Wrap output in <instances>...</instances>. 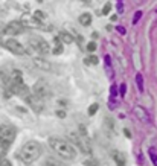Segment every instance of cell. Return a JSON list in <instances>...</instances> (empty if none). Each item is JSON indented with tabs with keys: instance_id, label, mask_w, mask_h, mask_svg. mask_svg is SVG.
I'll return each mask as SVG.
<instances>
[{
	"instance_id": "obj_1",
	"label": "cell",
	"mask_w": 157,
	"mask_h": 166,
	"mask_svg": "<svg viewBox=\"0 0 157 166\" xmlns=\"http://www.w3.org/2000/svg\"><path fill=\"white\" fill-rule=\"evenodd\" d=\"M49 146L53 149V153L57 155H60L61 158L64 160H73L76 157V149L70 142L67 140H63L58 137H49L48 139Z\"/></svg>"
},
{
	"instance_id": "obj_2",
	"label": "cell",
	"mask_w": 157,
	"mask_h": 166,
	"mask_svg": "<svg viewBox=\"0 0 157 166\" xmlns=\"http://www.w3.org/2000/svg\"><path fill=\"white\" fill-rule=\"evenodd\" d=\"M69 140L72 142L73 146H78L85 154H90V153H92L89 134H87V130H85V127L83 123L78 127V131H70V133H69Z\"/></svg>"
},
{
	"instance_id": "obj_3",
	"label": "cell",
	"mask_w": 157,
	"mask_h": 166,
	"mask_svg": "<svg viewBox=\"0 0 157 166\" xmlns=\"http://www.w3.org/2000/svg\"><path fill=\"white\" fill-rule=\"evenodd\" d=\"M41 155V145L35 140H29L23 145L22 148V158L26 163H32L40 158Z\"/></svg>"
},
{
	"instance_id": "obj_4",
	"label": "cell",
	"mask_w": 157,
	"mask_h": 166,
	"mask_svg": "<svg viewBox=\"0 0 157 166\" xmlns=\"http://www.w3.org/2000/svg\"><path fill=\"white\" fill-rule=\"evenodd\" d=\"M14 139H15V128L8 123L0 125V146L3 148V151H6L9 148Z\"/></svg>"
},
{
	"instance_id": "obj_5",
	"label": "cell",
	"mask_w": 157,
	"mask_h": 166,
	"mask_svg": "<svg viewBox=\"0 0 157 166\" xmlns=\"http://www.w3.org/2000/svg\"><path fill=\"white\" fill-rule=\"evenodd\" d=\"M29 44H31V48L34 49L35 52L41 53V55H46V53L50 52L49 43L46 41V40L40 38V37H31V38H29Z\"/></svg>"
},
{
	"instance_id": "obj_6",
	"label": "cell",
	"mask_w": 157,
	"mask_h": 166,
	"mask_svg": "<svg viewBox=\"0 0 157 166\" xmlns=\"http://www.w3.org/2000/svg\"><path fill=\"white\" fill-rule=\"evenodd\" d=\"M24 101H26V104L32 108L35 113H41V111L44 110V102H43V99H40L38 96L28 95V96H24Z\"/></svg>"
},
{
	"instance_id": "obj_7",
	"label": "cell",
	"mask_w": 157,
	"mask_h": 166,
	"mask_svg": "<svg viewBox=\"0 0 157 166\" xmlns=\"http://www.w3.org/2000/svg\"><path fill=\"white\" fill-rule=\"evenodd\" d=\"M32 90H34V95L38 96L40 99H46V98L50 96V87H49V84L44 83V81L35 83V85L32 87Z\"/></svg>"
},
{
	"instance_id": "obj_8",
	"label": "cell",
	"mask_w": 157,
	"mask_h": 166,
	"mask_svg": "<svg viewBox=\"0 0 157 166\" xmlns=\"http://www.w3.org/2000/svg\"><path fill=\"white\" fill-rule=\"evenodd\" d=\"M5 48L8 49L9 52H12L14 55H24V53H26V48H24L20 41H17V40H14V38L5 41Z\"/></svg>"
},
{
	"instance_id": "obj_9",
	"label": "cell",
	"mask_w": 157,
	"mask_h": 166,
	"mask_svg": "<svg viewBox=\"0 0 157 166\" xmlns=\"http://www.w3.org/2000/svg\"><path fill=\"white\" fill-rule=\"evenodd\" d=\"M6 35H11V37H15V35H20L24 32V24L22 22H11V23L6 24L5 31H3Z\"/></svg>"
},
{
	"instance_id": "obj_10",
	"label": "cell",
	"mask_w": 157,
	"mask_h": 166,
	"mask_svg": "<svg viewBox=\"0 0 157 166\" xmlns=\"http://www.w3.org/2000/svg\"><path fill=\"white\" fill-rule=\"evenodd\" d=\"M134 116L139 119L142 123H151V118H149V113L146 111L144 107H140V105H137V107L134 108Z\"/></svg>"
},
{
	"instance_id": "obj_11",
	"label": "cell",
	"mask_w": 157,
	"mask_h": 166,
	"mask_svg": "<svg viewBox=\"0 0 157 166\" xmlns=\"http://www.w3.org/2000/svg\"><path fill=\"white\" fill-rule=\"evenodd\" d=\"M22 23L24 24V28H41V23L34 15H29V14H24L22 17Z\"/></svg>"
},
{
	"instance_id": "obj_12",
	"label": "cell",
	"mask_w": 157,
	"mask_h": 166,
	"mask_svg": "<svg viewBox=\"0 0 157 166\" xmlns=\"http://www.w3.org/2000/svg\"><path fill=\"white\" fill-rule=\"evenodd\" d=\"M111 157H113V162L118 166H127V158H125V154L118 151V149H113L111 151Z\"/></svg>"
},
{
	"instance_id": "obj_13",
	"label": "cell",
	"mask_w": 157,
	"mask_h": 166,
	"mask_svg": "<svg viewBox=\"0 0 157 166\" xmlns=\"http://www.w3.org/2000/svg\"><path fill=\"white\" fill-rule=\"evenodd\" d=\"M11 85H22L23 83V75L20 70H14L12 72V78H11Z\"/></svg>"
},
{
	"instance_id": "obj_14",
	"label": "cell",
	"mask_w": 157,
	"mask_h": 166,
	"mask_svg": "<svg viewBox=\"0 0 157 166\" xmlns=\"http://www.w3.org/2000/svg\"><path fill=\"white\" fill-rule=\"evenodd\" d=\"M34 64H35L38 69H41V70H50L52 69V66L49 64L46 59H41V58H34Z\"/></svg>"
},
{
	"instance_id": "obj_15",
	"label": "cell",
	"mask_w": 157,
	"mask_h": 166,
	"mask_svg": "<svg viewBox=\"0 0 157 166\" xmlns=\"http://www.w3.org/2000/svg\"><path fill=\"white\" fill-rule=\"evenodd\" d=\"M79 23L83 24V26H89V24L92 23V15H90L89 12L81 14V15H79Z\"/></svg>"
},
{
	"instance_id": "obj_16",
	"label": "cell",
	"mask_w": 157,
	"mask_h": 166,
	"mask_svg": "<svg viewBox=\"0 0 157 166\" xmlns=\"http://www.w3.org/2000/svg\"><path fill=\"white\" fill-rule=\"evenodd\" d=\"M60 40L63 41V43H66V44H70V43H73V37L69 34V32H66V31H63L60 34Z\"/></svg>"
},
{
	"instance_id": "obj_17",
	"label": "cell",
	"mask_w": 157,
	"mask_h": 166,
	"mask_svg": "<svg viewBox=\"0 0 157 166\" xmlns=\"http://www.w3.org/2000/svg\"><path fill=\"white\" fill-rule=\"evenodd\" d=\"M136 84H137L139 92H144V76H142L140 73H137V75H136Z\"/></svg>"
},
{
	"instance_id": "obj_18",
	"label": "cell",
	"mask_w": 157,
	"mask_h": 166,
	"mask_svg": "<svg viewBox=\"0 0 157 166\" xmlns=\"http://www.w3.org/2000/svg\"><path fill=\"white\" fill-rule=\"evenodd\" d=\"M44 166H63V165H60L57 160H53V158H48L46 162H44Z\"/></svg>"
},
{
	"instance_id": "obj_19",
	"label": "cell",
	"mask_w": 157,
	"mask_h": 166,
	"mask_svg": "<svg viewBox=\"0 0 157 166\" xmlns=\"http://www.w3.org/2000/svg\"><path fill=\"white\" fill-rule=\"evenodd\" d=\"M98 108H99V105H98V104H92V105L89 107V114H90V116H93V114L98 111Z\"/></svg>"
},
{
	"instance_id": "obj_20",
	"label": "cell",
	"mask_w": 157,
	"mask_h": 166,
	"mask_svg": "<svg viewBox=\"0 0 157 166\" xmlns=\"http://www.w3.org/2000/svg\"><path fill=\"white\" fill-rule=\"evenodd\" d=\"M85 63H92V64H98V63H99V59H98V57H95V55H90L89 58L85 59Z\"/></svg>"
},
{
	"instance_id": "obj_21",
	"label": "cell",
	"mask_w": 157,
	"mask_h": 166,
	"mask_svg": "<svg viewBox=\"0 0 157 166\" xmlns=\"http://www.w3.org/2000/svg\"><path fill=\"white\" fill-rule=\"evenodd\" d=\"M87 50H89V52H95V50H96V43H95V41H90V43L87 44Z\"/></svg>"
},
{
	"instance_id": "obj_22",
	"label": "cell",
	"mask_w": 157,
	"mask_h": 166,
	"mask_svg": "<svg viewBox=\"0 0 157 166\" xmlns=\"http://www.w3.org/2000/svg\"><path fill=\"white\" fill-rule=\"evenodd\" d=\"M149 157H151V160H153V165L157 166V154L154 153V151H153V149L149 151Z\"/></svg>"
},
{
	"instance_id": "obj_23",
	"label": "cell",
	"mask_w": 157,
	"mask_h": 166,
	"mask_svg": "<svg viewBox=\"0 0 157 166\" xmlns=\"http://www.w3.org/2000/svg\"><path fill=\"white\" fill-rule=\"evenodd\" d=\"M140 17H142V11H137L134 14V18H133V24H136L139 20H140Z\"/></svg>"
},
{
	"instance_id": "obj_24",
	"label": "cell",
	"mask_w": 157,
	"mask_h": 166,
	"mask_svg": "<svg viewBox=\"0 0 157 166\" xmlns=\"http://www.w3.org/2000/svg\"><path fill=\"white\" fill-rule=\"evenodd\" d=\"M110 11H111V3H107V5L104 6V9H102V14H104V15H107Z\"/></svg>"
},
{
	"instance_id": "obj_25",
	"label": "cell",
	"mask_w": 157,
	"mask_h": 166,
	"mask_svg": "<svg viewBox=\"0 0 157 166\" xmlns=\"http://www.w3.org/2000/svg\"><path fill=\"white\" fill-rule=\"evenodd\" d=\"M0 166H12V165H11V162H9V160L2 158V160H0Z\"/></svg>"
},
{
	"instance_id": "obj_26",
	"label": "cell",
	"mask_w": 157,
	"mask_h": 166,
	"mask_svg": "<svg viewBox=\"0 0 157 166\" xmlns=\"http://www.w3.org/2000/svg\"><path fill=\"white\" fill-rule=\"evenodd\" d=\"M84 163H85V166H98V163L95 160H85Z\"/></svg>"
},
{
	"instance_id": "obj_27",
	"label": "cell",
	"mask_w": 157,
	"mask_h": 166,
	"mask_svg": "<svg viewBox=\"0 0 157 166\" xmlns=\"http://www.w3.org/2000/svg\"><path fill=\"white\" fill-rule=\"evenodd\" d=\"M57 116H58V118H66V111H64V110H57Z\"/></svg>"
},
{
	"instance_id": "obj_28",
	"label": "cell",
	"mask_w": 157,
	"mask_h": 166,
	"mask_svg": "<svg viewBox=\"0 0 157 166\" xmlns=\"http://www.w3.org/2000/svg\"><path fill=\"white\" fill-rule=\"evenodd\" d=\"M61 50H63V48H61V44H58L57 48L53 49V53H55V55H58V53H61Z\"/></svg>"
},
{
	"instance_id": "obj_29",
	"label": "cell",
	"mask_w": 157,
	"mask_h": 166,
	"mask_svg": "<svg viewBox=\"0 0 157 166\" xmlns=\"http://www.w3.org/2000/svg\"><path fill=\"white\" fill-rule=\"evenodd\" d=\"M125 92H127V85H125V84H121V95L124 96L125 95Z\"/></svg>"
},
{
	"instance_id": "obj_30",
	"label": "cell",
	"mask_w": 157,
	"mask_h": 166,
	"mask_svg": "<svg viewBox=\"0 0 157 166\" xmlns=\"http://www.w3.org/2000/svg\"><path fill=\"white\" fill-rule=\"evenodd\" d=\"M118 11H119V12H122V11H124V5H122L121 2L118 3Z\"/></svg>"
},
{
	"instance_id": "obj_31",
	"label": "cell",
	"mask_w": 157,
	"mask_h": 166,
	"mask_svg": "<svg viewBox=\"0 0 157 166\" xmlns=\"http://www.w3.org/2000/svg\"><path fill=\"white\" fill-rule=\"evenodd\" d=\"M118 32H121V34H125V29H124L122 26H118Z\"/></svg>"
},
{
	"instance_id": "obj_32",
	"label": "cell",
	"mask_w": 157,
	"mask_h": 166,
	"mask_svg": "<svg viewBox=\"0 0 157 166\" xmlns=\"http://www.w3.org/2000/svg\"><path fill=\"white\" fill-rule=\"evenodd\" d=\"M111 95H116V87H111Z\"/></svg>"
},
{
	"instance_id": "obj_33",
	"label": "cell",
	"mask_w": 157,
	"mask_h": 166,
	"mask_svg": "<svg viewBox=\"0 0 157 166\" xmlns=\"http://www.w3.org/2000/svg\"><path fill=\"white\" fill-rule=\"evenodd\" d=\"M2 158H3V154H2V151H0V160H2Z\"/></svg>"
},
{
	"instance_id": "obj_34",
	"label": "cell",
	"mask_w": 157,
	"mask_h": 166,
	"mask_svg": "<svg viewBox=\"0 0 157 166\" xmlns=\"http://www.w3.org/2000/svg\"><path fill=\"white\" fill-rule=\"evenodd\" d=\"M83 2H89V0H83Z\"/></svg>"
},
{
	"instance_id": "obj_35",
	"label": "cell",
	"mask_w": 157,
	"mask_h": 166,
	"mask_svg": "<svg viewBox=\"0 0 157 166\" xmlns=\"http://www.w3.org/2000/svg\"><path fill=\"white\" fill-rule=\"evenodd\" d=\"M156 26H157V20H156Z\"/></svg>"
},
{
	"instance_id": "obj_36",
	"label": "cell",
	"mask_w": 157,
	"mask_h": 166,
	"mask_svg": "<svg viewBox=\"0 0 157 166\" xmlns=\"http://www.w3.org/2000/svg\"><path fill=\"white\" fill-rule=\"evenodd\" d=\"M156 12H157V9H156Z\"/></svg>"
}]
</instances>
